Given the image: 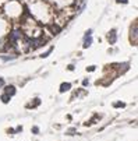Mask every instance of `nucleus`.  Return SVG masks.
Listing matches in <instances>:
<instances>
[{
    "label": "nucleus",
    "instance_id": "1",
    "mask_svg": "<svg viewBox=\"0 0 138 141\" xmlns=\"http://www.w3.org/2000/svg\"><path fill=\"white\" fill-rule=\"evenodd\" d=\"M137 32H138V24H137V21H134V24L131 25V29H130V41L133 45H137V42H138Z\"/></svg>",
    "mask_w": 138,
    "mask_h": 141
},
{
    "label": "nucleus",
    "instance_id": "2",
    "mask_svg": "<svg viewBox=\"0 0 138 141\" xmlns=\"http://www.w3.org/2000/svg\"><path fill=\"white\" fill-rule=\"evenodd\" d=\"M116 29H112V31L107 34V41H109V43L110 45H114L116 43V41H117V34H116Z\"/></svg>",
    "mask_w": 138,
    "mask_h": 141
},
{
    "label": "nucleus",
    "instance_id": "3",
    "mask_svg": "<svg viewBox=\"0 0 138 141\" xmlns=\"http://www.w3.org/2000/svg\"><path fill=\"white\" fill-rule=\"evenodd\" d=\"M92 45V35H88V37H84V48H89Z\"/></svg>",
    "mask_w": 138,
    "mask_h": 141
},
{
    "label": "nucleus",
    "instance_id": "4",
    "mask_svg": "<svg viewBox=\"0 0 138 141\" xmlns=\"http://www.w3.org/2000/svg\"><path fill=\"white\" fill-rule=\"evenodd\" d=\"M2 59L4 62H7V60H13V59H16V55H3L2 56Z\"/></svg>",
    "mask_w": 138,
    "mask_h": 141
},
{
    "label": "nucleus",
    "instance_id": "5",
    "mask_svg": "<svg viewBox=\"0 0 138 141\" xmlns=\"http://www.w3.org/2000/svg\"><path fill=\"white\" fill-rule=\"evenodd\" d=\"M48 2L53 3V4H56V6H64V4H66L64 0H48Z\"/></svg>",
    "mask_w": 138,
    "mask_h": 141
},
{
    "label": "nucleus",
    "instance_id": "6",
    "mask_svg": "<svg viewBox=\"0 0 138 141\" xmlns=\"http://www.w3.org/2000/svg\"><path fill=\"white\" fill-rule=\"evenodd\" d=\"M14 89H16L14 87H7V88H6V94H7V95H13L14 92H16Z\"/></svg>",
    "mask_w": 138,
    "mask_h": 141
},
{
    "label": "nucleus",
    "instance_id": "7",
    "mask_svg": "<svg viewBox=\"0 0 138 141\" xmlns=\"http://www.w3.org/2000/svg\"><path fill=\"white\" fill-rule=\"evenodd\" d=\"M68 89H70V84H63V85H61V89H60V91L64 92V91H68Z\"/></svg>",
    "mask_w": 138,
    "mask_h": 141
},
{
    "label": "nucleus",
    "instance_id": "8",
    "mask_svg": "<svg viewBox=\"0 0 138 141\" xmlns=\"http://www.w3.org/2000/svg\"><path fill=\"white\" fill-rule=\"evenodd\" d=\"M2 99H3V102H8V99H10V98H8V95L6 94V95H3V97H2Z\"/></svg>",
    "mask_w": 138,
    "mask_h": 141
},
{
    "label": "nucleus",
    "instance_id": "9",
    "mask_svg": "<svg viewBox=\"0 0 138 141\" xmlns=\"http://www.w3.org/2000/svg\"><path fill=\"white\" fill-rule=\"evenodd\" d=\"M117 3H123V4H127L128 0H117Z\"/></svg>",
    "mask_w": 138,
    "mask_h": 141
},
{
    "label": "nucleus",
    "instance_id": "10",
    "mask_svg": "<svg viewBox=\"0 0 138 141\" xmlns=\"http://www.w3.org/2000/svg\"><path fill=\"white\" fill-rule=\"evenodd\" d=\"M3 84H4V81H3V78H0V87H2Z\"/></svg>",
    "mask_w": 138,
    "mask_h": 141
}]
</instances>
